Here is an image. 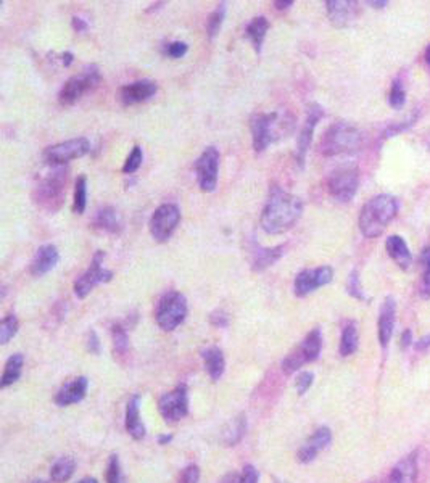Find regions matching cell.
<instances>
[{
    "label": "cell",
    "mask_w": 430,
    "mask_h": 483,
    "mask_svg": "<svg viewBox=\"0 0 430 483\" xmlns=\"http://www.w3.org/2000/svg\"><path fill=\"white\" fill-rule=\"evenodd\" d=\"M287 245H276V247H263L255 240L250 242V266L255 272H263L272 264H276L279 260L286 253Z\"/></svg>",
    "instance_id": "e0dca14e"
},
{
    "label": "cell",
    "mask_w": 430,
    "mask_h": 483,
    "mask_svg": "<svg viewBox=\"0 0 430 483\" xmlns=\"http://www.w3.org/2000/svg\"><path fill=\"white\" fill-rule=\"evenodd\" d=\"M203 363H205V369L208 376L211 377V380H219L224 374L226 369V359L223 350H219L218 347H210L207 350L202 351Z\"/></svg>",
    "instance_id": "83f0119b"
},
{
    "label": "cell",
    "mask_w": 430,
    "mask_h": 483,
    "mask_svg": "<svg viewBox=\"0 0 430 483\" xmlns=\"http://www.w3.org/2000/svg\"><path fill=\"white\" fill-rule=\"evenodd\" d=\"M91 152V142L86 137L69 139V141L50 145L44 152V161L52 166H63L66 163L83 158Z\"/></svg>",
    "instance_id": "7c38bea8"
},
{
    "label": "cell",
    "mask_w": 430,
    "mask_h": 483,
    "mask_svg": "<svg viewBox=\"0 0 430 483\" xmlns=\"http://www.w3.org/2000/svg\"><path fill=\"white\" fill-rule=\"evenodd\" d=\"M199 480H200V467L195 464H190L182 470V475H181V479H179V483H199Z\"/></svg>",
    "instance_id": "bcb514c9"
},
{
    "label": "cell",
    "mask_w": 430,
    "mask_h": 483,
    "mask_svg": "<svg viewBox=\"0 0 430 483\" xmlns=\"http://www.w3.org/2000/svg\"><path fill=\"white\" fill-rule=\"evenodd\" d=\"M71 26H73V29L76 33H86L87 29H89V23L81 18V16H73Z\"/></svg>",
    "instance_id": "f907efd6"
},
{
    "label": "cell",
    "mask_w": 430,
    "mask_h": 483,
    "mask_svg": "<svg viewBox=\"0 0 430 483\" xmlns=\"http://www.w3.org/2000/svg\"><path fill=\"white\" fill-rule=\"evenodd\" d=\"M142 161H144V150H142V147L136 145V147H132L129 156H127L126 161H124L123 173L124 174H134L139 168H141Z\"/></svg>",
    "instance_id": "60d3db41"
},
{
    "label": "cell",
    "mask_w": 430,
    "mask_h": 483,
    "mask_svg": "<svg viewBox=\"0 0 430 483\" xmlns=\"http://www.w3.org/2000/svg\"><path fill=\"white\" fill-rule=\"evenodd\" d=\"M156 91H158V86H156L155 81L152 79H141L134 81V83L126 84L120 89V100L124 107H131V105L144 103L152 98Z\"/></svg>",
    "instance_id": "ac0fdd59"
},
{
    "label": "cell",
    "mask_w": 430,
    "mask_h": 483,
    "mask_svg": "<svg viewBox=\"0 0 430 483\" xmlns=\"http://www.w3.org/2000/svg\"><path fill=\"white\" fill-rule=\"evenodd\" d=\"M334 279V269L330 266H319L313 267V269H303L295 276L294 281V292L296 296L303 298L313 292H316L318 289L324 287L332 282Z\"/></svg>",
    "instance_id": "5bb4252c"
},
{
    "label": "cell",
    "mask_w": 430,
    "mask_h": 483,
    "mask_svg": "<svg viewBox=\"0 0 430 483\" xmlns=\"http://www.w3.org/2000/svg\"><path fill=\"white\" fill-rule=\"evenodd\" d=\"M324 118V108L319 103H311L308 107L305 123L301 126L298 141H296V152H295V160L298 163L300 168L305 166L306 161V153L311 147L313 136H315V129L319 121Z\"/></svg>",
    "instance_id": "2e32d148"
},
{
    "label": "cell",
    "mask_w": 430,
    "mask_h": 483,
    "mask_svg": "<svg viewBox=\"0 0 430 483\" xmlns=\"http://www.w3.org/2000/svg\"><path fill=\"white\" fill-rule=\"evenodd\" d=\"M322 350V332L319 327L313 329L303 340L300 342L298 347H295L292 351L287 354V358L282 361V369L287 374L298 371L305 364L313 363L319 358Z\"/></svg>",
    "instance_id": "52a82bcc"
},
{
    "label": "cell",
    "mask_w": 430,
    "mask_h": 483,
    "mask_svg": "<svg viewBox=\"0 0 430 483\" xmlns=\"http://www.w3.org/2000/svg\"><path fill=\"white\" fill-rule=\"evenodd\" d=\"M105 479H107V483H124L123 472H121L120 458L116 456V455H112V456H110V459H108Z\"/></svg>",
    "instance_id": "7bdbcfd3"
},
{
    "label": "cell",
    "mask_w": 430,
    "mask_h": 483,
    "mask_svg": "<svg viewBox=\"0 0 430 483\" xmlns=\"http://www.w3.org/2000/svg\"><path fill=\"white\" fill-rule=\"evenodd\" d=\"M112 339H113V348L115 353H118L123 356L129 350V335H127L126 329L121 324H113L112 325Z\"/></svg>",
    "instance_id": "8d00e7d4"
},
{
    "label": "cell",
    "mask_w": 430,
    "mask_h": 483,
    "mask_svg": "<svg viewBox=\"0 0 430 483\" xmlns=\"http://www.w3.org/2000/svg\"><path fill=\"white\" fill-rule=\"evenodd\" d=\"M124 426L127 433L134 440H142L145 436V426L141 419V398L134 395L126 405Z\"/></svg>",
    "instance_id": "4316f807"
},
{
    "label": "cell",
    "mask_w": 430,
    "mask_h": 483,
    "mask_svg": "<svg viewBox=\"0 0 430 483\" xmlns=\"http://www.w3.org/2000/svg\"><path fill=\"white\" fill-rule=\"evenodd\" d=\"M301 214H303V202L274 184L271 185L268 200L261 213V229L271 235L284 234L298 223Z\"/></svg>",
    "instance_id": "6da1fadb"
},
{
    "label": "cell",
    "mask_w": 430,
    "mask_h": 483,
    "mask_svg": "<svg viewBox=\"0 0 430 483\" xmlns=\"http://www.w3.org/2000/svg\"><path fill=\"white\" fill-rule=\"evenodd\" d=\"M424 60H426V65L430 68V44L427 45L426 54H424Z\"/></svg>",
    "instance_id": "91938a15"
},
{
    "label": "cell",
    "mask_w": 430,
    "mask_h": 483,
    "mask_svg": "<svg viewBox=\"0 0 430 483\" xmlns=\"http://www.w3.org/2000/svg\"><path fill=\"white\" fill-rule=\"evenodd\" d=\"M181 223V209L174 203H163L150 218L149 229L156 242L170 240L173 232Z\"/></svg>",
    "instance_id": "8fae6325"
},
{
    "label": "cell",
    "mask_w": 430,
    "mask_h": 483,
    "mask_svg": "<svg viewBox=\"0 0 430 483\" xmlns=\"http://www.w3.org/2000/svg\"><path fill=\"white\" fill-rule=\"evenodd\" d=\"M171 440H173V435H161L158 438V443L160 445H168Z\"/></svg>",
    "instance_id": "6f0895ef"
},
{
    "label": "cell",
    "mask_w": 430,
    "mask_h": 483,
    "mask_svg": "<svg viewBox=\"0 0 430 483\" xmlns=\"http://www.w3.org/2000/svg\"><path fill=\"white\" fill-rule=\"evenodd\" d=\"M359 345V334H358V325L354 321H348L344 325L340 337V354L344 358L351 356V354L358 350Z\"/></svg>",
    "instance_id": "f546056e"
},
{
    "label": "cell",
    "mask_w": 430,
    "mask_h": 483,
    "mask_svg": "<svg viewBox=\"0 0 430 483\" xmlns=\"http://www.w3.org/2000/svg\"><path fill=\"white\" fill-rule=\"evenodd\" d=\"M369 5H371V7H374V8H383V7H387V5H388V2H385V0H383V2H374V0H371V2H368Z\"/></svg>",
    "instance_id": "680465c9"
},
{
    "label": "cell",
    "mask_w": 430,
    "mask_h": 483,
    "mask_svg": "<svg viewBox=\"0 0 430 483\" xmlns=\"http://www.w3.org/2000/svg\"><path fill=\"white\" fill-rule=\"evenodd\" d=\"M87 206V178L79 176L74 184V200H73V211L76 214H83Z\"/></svg>",
    "instance_id": "d590c367"
},
{
    "label": "cell",
    "mask_w": 430,
    "mask_h": 483,
    "mask_svg": "<svg viewBox=\"0 0 430 483\" xmlns=\"http://www.w3.org/2000/svg\"><path fill=\"white\" fill-rule=\"evenodd\" d=\"M359 187L358 168L344 166L330 173L327 179L329 195L340 203H348L354 199Z\"/></svg>",
    "instance_id": "9c48e42d"
},
{
    "label": "cell",
    "mask_w": 430,
    "mask_h": 483,
    "mask_svg": "<svg viewBox=\"0 0 430 483\" xmlns=\"http://www.w3.org/2000/svg\"><path fill=\"white\" fill-rule=\"evenodd\" d=\"M325 10L330 23L335 28H347L356 20L358 16V2L353 0H327Z\"/></svg>",
    "instance_id": "d6986e66"
},
{
    "label": "cell",
    "mask_w": 430,
    "mask_h": 483,
    "mask_svg": "<svg viewBox=\"0 0 430 483\" xmlns=\"http://www.w3.org/2000/svg\"><path fill=\"white\" fill-rule=\"evenodd\" d=\"M66 184L68 171L63 170V168H58L54 173H49L47 176L40 179L39 184L34 187V203L45 213H57L58 209L63 206V203H65Z\"/></svg>",
    "instance_id": "277c9868"
},
{
    "label": "cell",
    "mask_w": 430,
    "mask_h": 483,
    "mask_svg": "<svg viewBox=\"0 0 430 483\" xmlns=\"http://www.w3.org/2000/svg\"><path fill=\"white\" fill-rule=\"evenodd\" d=\"M60 261V253L58 248L52 243H45V245L39 247L36 255L31 261V274L34 277H42L50 272Z\"/></svg>",
    "instance_id": "7402d4cb"
},
{
    "label": "cell",
    "mask_w": 430,
    "mask_h": 483,
    "mask_svg": "<svg viewBox=\"0 0 430 483\" xmlns=\"http://www.w3.org/2000/svg\"><path fill=\"white\" fill-rule=\"evenodd\" d=\"M78 483H98V482L94 479V477H86V479L79 480Z\"/></svg>",
    "instance_id": "94428289"
},
{
    "label": "cell",
    "mask_w": 430,
    "mask_h": 483,
    "mask_svg": "<svg viewBox=\"0 0 430 483\" xmlns=\"http://www.w3.org/2000/svg\"><path fill=\"white\" fill-rule=\"evenodd\" d=\"M395 319H397V301H395L393 296H387L380 306L379 322H377V334H379L382 348H387L388 342L392 340Z\"/></svg>",
    "instance_id": "44dd1931"
},
{
    "label": "cell",
    "mask_w": 430,
    "mask_h": 483,
    "mask_svg": "<svg viewBox=\"0 0 430 483\" xmlns=\"http://www.w3.org/2000/svg\"><path fill=\"white\" fill-rule=\"evenodd\" d=\"M87 388H89V380H87L86 377H76V379H73L71 382L66 383V385H63L58 390L55 403L62 407L76 405L79 401L84 400Z\"/></svg>",
    "instance_id": "cb8c5ba5"
},
{
    "label": "cell",
    "mask_w": 430,
    "mask_h": 483,
    "mask_svg": "<svg viewBox=\"0 0 430 483\" xmlns=\"http://www.w3.org/2000/svg\"><path fill=\"white\" fill-rule=\"evenodd\" d=\"M31 483H49V482H45V480H33Z\"/></svg>",
    "instance_id": "6125c7cd"
},
{
    "label": "cell",
    "mask_w": 430,
    "mask_h": 483,
    "mask_svg": "<svg viewBox=\"0 0 430 483\" xmlns=\"http://www.w3.org/2000/svg\"><path fill=\"white\" fill-rule=\"evenodd\" d=\"M294 0H286V2H281V0H276L274 2V7L277 10H289L290 7H294Z\"/></svg>",
    "instance_id": "11a10c76"
},
{
    "label": "cell",
    "mask_w": 430,
    "mask_h": 483,
    "mask_svg": "<svg viewBox=\"0 0 430 483\" xmlns=\"http://www.w3.org/2000/svg\"><path fill=\"white\" fill-rule=\"evenodd\" d=\"M269 31V21L266 16H255L245 28V36L250 39L257 54H261L266 33Z\"/></svg>",
    "instance_id": "f1b7e54d"
},
{
    "label": "cell",
    "mask_w": 430,
    "mask_h": 483,
    "mask_svg": "<svg viewBox=\"0 0 430 483\" xmlns=\"http://www.w3.org/2000/svg\"><path fill=\"white\" fill-rule=\"evenodd\" d=\"M18 329L20 322L15 314H7V316L2 319V324H0V342H2V345H7V343L18 334Z\"/></svg>",
    "instance_id": "74e56055"
},
{
    "label": "cell",
    "mask_w": 430,
    "mask_h": 483,
    "mask_svg": "<svg viewBox=\"0 0 430 483\" xmlns=\"http://www.w3.org/2000/svg\"><path fill=\"white\" fill-rule=\"evenodd\" d=\"M210 322L214 327H219V329H226L231 322L229 319V314L223 311V310H216L210 314Z\"/></svg>",
    "instance_id": "7dc6e473"
},
{
    "label": "cell",
    "mask_w": 430,
    "mask_h": 483,
    "mask_svg": "<svg viewBox=\"0 0 430 483\" xmlns=\"http://www.w3.org/2000/svg\"><path fill=\"white\" fill-rule=\"evenodd\" d=\"M347 292L353 298H356L359 301H369L368 296H366V292L361 285V279H359V274L356 269H353L350 272V276H348V281H347Z\"/></svg>",
    "instance_id": "ab89813d"
},
{
    "label": "cell",
    "mask_w": 430,
    "mask_h": 483,
    "mask_svg": "<svg viewBox=\"0 0 430 483\" xmlns=\"http://www.w3.org/2000/svg\"><path fill=\"white\" fill-rule=\"evenodd\" d=\"M417 474H419L417 453L412 451L408 456L400 459L392 469L388 483H417Z\"/></svg>",
    "instance_id": "603a6c76"
},
{
    "label": "cell",
    "mask_w": 430,
    "mask_h": 483,
    "mask_svg": "<svg viewBox=\"0 0 430 483\" xmlns=\"http://www.w3.org/2000/svg\"><path fill=\"white\" fill-rule=\"evenodd\" d=\"M385 250L390 258L402 267L403 271H408L412 264V255L411 250L402 235L393 234L385 240Z\"/></svg>",
    "instance_id": "484cf974"
},
{
    "label": "cell",
    "mask_w": 430,
    "mask_h": 483,
    "mask_svg": "<svg viewBox=\"0 0 430 483\" xmlns=\"http://www.w3.org/2000/svg\"><path fill=\"white\" fill-rule=\"evenodd\" d=\"M100 81L102 76L98 68L95 65L87 66L86 69H83V73L69 78L66 83L63 84L60 94H58V102H60L63 107H71V105L79 102L87 92L94 91L95 87L100 84Z\"/></svg>",
    "instance_id": "8992f818"
},
{
    "label": "cell",
    "mask_w": 430,
    "mask_h": 483,
    "mask_svg": "<svg viewBox=\"0 0 430 483\" xmlns=\"http://www.w3.org/2000/svg\"><path fill=\"white\" fill-rule=\"evenodd\" d=\"M87 350H89L92 354H100L102 345H100V339H98L95 330H91L89 334H87Z\"/></svg>",
    "instance_id": "681fc988"
},
{
    "label": "cell",
    "mask_w": 430,
    "mask_h": 483,
    "mask_svg": "<svg viewBox=\"0 0 430 483\" xmlns=\"http://www.w3.org/2000/svg\"><path fill=\"white\" fill-rule=\"evenodd\" d=\"M245 430H247L245 414H240V416H237L236 419H232V421L228 424V427H226L224 432H223L224 445L234 446V445L239 443V441L243 438V435H245Z\"/></svg>",
    "instance_id": "1f68e13d"
},
{
    "label": "cell",
    "mask_w": 430,
    "mask_h": 483,
    "mask_svg": "<svg viewBox=\"0 0 430 483\" xmlns=\"http://www.w3.org/2000/svg\"><path fill=\"white\" fill-rule=\"evenodd\" d=\"M219 483H240V475L236 472H231L228 475H224Z\"/></svg>",
    "instance_id": "db71d44e"
},
{
    "label": "cell",
    "mask_w": 430,
    "mask_h": 483,
    "mask_svg": "<svg viewBox=\"0 0 430 483\" xmlns=\"http://www.w3.org/2000/svg\"><path fill=\"white\" fill-rule=\"evenodd\" d=\"M103 260H105V252L97 250L94 258H92L89 269L83 272V274L76 279V282H74V295H76L78 298L84 300L97 285L107 284L113 279V271L105 269V267L102 266Z\"/></svg>",
    "instance_id": "30bf717a"
},
{
    "label": "cell",
    "mask_w": 430,
    "mask_h": 483,
    "mask_svg": "<svg viewBox=\"0 0 430 483\" xmlns=\"http://www.w3.org/2000/svg\"><path fill=\"white\" fill-rule=\"evenodd\" d=\"M419 267H421V284L419 293L422 298H430V245L424 247L419 256Z\"/></svg>",
    "instance_id": "836d02e7"
},
{
    "label": "cell",
    "mask_w": 430,
    "mask_h": 483,
    "mask_svg": "<svg viewBox=\"0 0 430 483\" xmlns=\"http://www.w3.org/2000/svg\"><path fill=\"white\" fill-rule=\"evenodd\" d=\"M416 351H426L427 348H430V335H424L419 340L414 342Z\"/></svg>",
    "instance_id": "816d5d0a"
},
{
    "label": "cell",
    "mask_w": 430,
    "mask_h": 483,
    "mask_svg": "<svg viewBox=\"0 0 430 483\" xmlns=\"http://www.w3.org/2000/svg\"><path fill=\"white\" fill-rule=\"evenodd\" d=\"M405 103H406V91H405L403 81L402 78H395L390 87V92H388V105H390V107L395 110H400V108H403Z\"/></svg>",
    "instance_id": "f35d334b"
},
{
    "label": "cell",
    "mask_w": 430,
    "mask_h": 483,
    "mask_svg": "<svg viewBox=\"0 0 430 483\" xmlns=\"http://www.w3.org/2000/svg\"><path fill=\"white\" fill-rule=\"evenodd\" d=\"M187 298L181 292H168L161 296L156 306V324L165 332L178 329L187 316Z\"/></svg>",
    "instance_id": "5b68a950"
},
{
    "label": "cell",
    "mask_w": 430,
    "mask_h": 483,
    "mask_svg": "<svg viewBox=\"0 0 430 483\" xmlns=\"http://www.w3.org/2000/svg\"><path fill=\"white\" fill-rule=\"evenodd\" d=\"M313 382H315V374H313V372L310 371L300 372V374L296 376V382H295L296 392H298V395H305L308 390L311 388Z\"/></svg>",
    "instance_id": "ee69618b"
},
{
    "label": "cell",
    "mask_w": 430,
    "mask_h": 483,
    "mask_svg": "<svg viewBox=\"0 0 430 483\" xmlns=\"http://www.w3.org/2000/svg\"><path fill=\"white\" fill-rule=\"evenodd\" d=\"M194 170L197 174V182L203 192H214L218 185L219 173V152L216 147H207L197 158Z\"/></svg>",
    "instance_id": "4fadbf2b"
},
{
    "label": "cell",
    "mask_w": 430,
    "mask_h": 483,
    "mask_svg": "<svg viewBox=\"0 0 430 483\" xmlns=\"http://www.w3.org/2000/svg\"><path fill=\"white\" fill-rule=\"evenodd\" d=\"M363 144L364 134L356 126L345 121H337L324 132L319 149L324 156H339L358 152Z\"/></svg>",
    "instance_id": "3957f363"
},
{
    "label": "cell",
    "mask_w": 430,
    "mask_h": 483,
    "mask_svg": "<svg viewBox=\"0 0 430 483\" xmlns=\"http://www.w3.org/2000/svg\"><path fill=\"white\" fill-rule=\"evenodd\" d=\"M279 113H255L250 118V131H252L253 150L257 153L265 152L269 145L279 137Z\"/></svg>",
    "instance_id": "ba28073f"
},
{
    "label": "cell",
    "mask_w": 430,
    "mask_h": 483,
    "mask_svg": "<svg viewBox=\"0 0 430 483\" xmlns=\"http://www.w3.org/2000/svg\"><path fill=\"white\" fill-rule=\"evenodd\" d=\"M189 52V45L181 40H174V42L166 44L165 47V55L170 58H182Z\"/></svg>",
    "instance_id": "f6af8a7d"
},
{
    "label": "cell",
    "mask_w": 430,
    "mask_h": 483,
    "mask_svg": "<svg viewBox=\"0 0 430 483\" xmlns=\"http://www.w3.org/2000/svg\"><path fill=\"white\" fill-rule=\"evenodd\" d=\"M92 224H94L95 229L112 235H118L123 231V219H121V214L113 206H103L97 209Z\"/></svg>",
    "instance_id": "d4e9b609"
},
{
    "label": "cell",
    "mask_w": 430,
    "mask_h": 483,
    "mask_svg": "<svg viewBox=\"0 0 430 483\" xmlns=\"http://www.w3.org/2000/svg\"><path fill=\"white\" fill-rule=\"evenodd\" d=\"M158 411L166 422H178L189 412V392L185 385H178L163 395L158 401Z\"/></svg>",
    "instance_id": "9a60e30c"
},
{
    "label": "cell",
    "mask_w": 430,
    "mask_h": 483,
    "mask_svg": "<svg viewBox=\"0 0 430 483\" xmlns=\"http://www.w3.org/2000/svg\"><path fill=\"white\" fill-rule=\"evenodd\" d=\"M74 469H76V461L73 458L65 456L57 459L50 469V480L55 483H65L71 479Z\"/></svg>",
    "instance_id": "d6a6232c"
},
{
    "label": "cell",
    "mask_w": 430,
    "mask_h": 483,
    "mask_svg": "<svg viewBox=\"0 0 430 483\" xmlns=\"http://www.w3.org/2000/svg\"><path fill=\"white\" fill-rule=\"evenodd\" d=\"M417 118H419V113H412V115H409L408 118H406L405 121H400V123H392L390 126L387 127L385 131H383V134H382L383 139L395 137V136H397V134L403 132V131H406V129H409V127L416 123Z\"/></svg>",
    "instance_id": "b9f144b4"
},
{
    "label": "cell",
    "mask_w": 430,
    "mask_h": 483,
    "mask_svg": "<svg viewBox=\"0 0 430 483\" xmlns=\"http://www.w3.org/2000/svg\"><path fill=\"white\" fill-rule=\"evenodd\" d=\"M332 441V432L329 427H319L315 433L310 436V440L300 448L298 461L303 464H310L316 459V456L325 450Z\"/></svg>",
    "instance_id": "ffe728a7"
},
{
    "label": "cell",
    "mask_w": 430,
    "mask_h": 483,
    "mask_svg": "<svg viewBox=\"0 0 430 483\" xmlns=\"http://www.w3.org/2000/svg\"><path fill=\"white\" fill-rule=\"evenodd\" d=\"M258 479H260L258 470L255 469L252 464H248L243 467L240 474V483H258Z\"/></svg>",
    "instance_id": "c3c4849f"
},
{
    "label": "cell",
    "mask_w": 430,
    "mask_h": 483,
    "mask_svg": "<svg viewBox=\"0 0 430 483\" xmlns=\"http://www.w3.org/2000/svg\"><path fill=\"white\" fill-rule=\"evenodd\" d=\"M23 366H25V358H23V354L16 353V354H13V356H10L7 359V363H5V369H4V374H2V380H0V387L7 388L10 385H13V383L21 377Z\"/></svg>",
    "instance_id": "4dcf8cb0"
},
{
    "label": "cell",
    "mask_w": 430,
    "mask_h": 483,
    "mask_svg": "<svg viewBox=\"0 0 430 483\" xmlns=\"http://www.w3.org/2000/svg\"><path fill=\"white\" fill-rule=\"evenodd\" d=\"M226 11H228V7H226V4H219L216 8H214L210 16H208V21H207V34L210 39H214L219 34L221 31V26H223L224 18H226Z\"/></svg>",
    "instance_id": "e575fe53"
},
{
    "label": "cell",
    "mask_w": 430,
    "mask_h": 483,
    "mask_svg": "<svg viewBox=\"0 0 430 483\" xmlns=\"http://www.w3.org/2000/svg\"><path fill=\"white\" fill-rule=\"evenodd\" d=\"M411 345H414V339H412V332L411 329H406L403 334H402V348L406 350V348H409Z\"/></svg>",
    "instance_id": "f5cc1de1"
},
{
    "label": "cell",
    "mask_w": 430,
    "mask_h": 483,
    "mask_svg": "<svg viewBox=\"0 0 430 483\" xmlns=\"http://www.w3.org/2000/svg\"><path fill=\"white\" fill-rule=\"evenodd\" d=\"M74 60V55L71 54V52H65V54H62V63L65 66H69L73 63Z\"/></svg>",
    "instance_id": "9f6ffc18"
},
{
    "label": "cell",
    "mask_w": 430,
    "mask_h": 483,
    "mask_svg": "<svg viewBox=\"0 0 430 483\" xmlns=\"http://www.w3.org/2000/svg\"><path fill=\"white\" fill-rule=\"evenodd\" d=\"M279 483H286V482H279Z\"/></svg>",
    "instance_id": "be15d7a7"
},
{
    "label": "cell",
    "mask_w": 430,
    "mask_h": 483,
    "mask_svg": "<svg viewBox=\"0 0 430 483\" xmlns=\"http://www.w3.org/2000/svg\"><path fill=\"white\" fill-rule=\"evenodd\" d=\"M397 197L380 194L369 199L359 211L358 226L366 238H376L383 234L387 226L392 223L398 213Z\"/></svg>",
    "instance_id": "7a4b0ae2"
}]
</instances>
